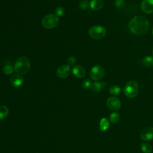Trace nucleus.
Masks as SVG:
<instances>
[{
    "instance_id": "nucleus-19",
    "label": "nucleus",
    "mask_w": 153,
    "mask_h": 153,
    "mask_svg": "<svg viewBox=\"0 0 153 153\" xmlns=\"http://www.w3.org/2000/svg\"><path fill=\"white\" fill-rule=\"evenodd\" d=\"M143 65L147 67H151L153 66V57L151 56H146L143 60Z\"/></svg>"
},
{
    "instance_id": "nucleus-21",
    "label": "nucleus",
    "mask_w": 153,
    "mask_h": 153,
    "mask_svg": "<svg viewBox=\"0 0 153 153\" xmlns=\"http://www.w3.org/2000/svg\"><path fill=\"white\" fill-rule=\"evenodd\" d=\"M13 69H14V68H13V66L11 65H7L4 67L3 71L5 75H10L13 72V71H14Z\"/></svg>"
},
{
    "instance_id": "nucleus-28",
    "label": "nucleus",
    "mask_w": 153,
    "mask_h": 153,
    "mask_svg": "<svg viewBox=\"0 0 153 153\" xmlns=\"http://www.w3.org/2000/svg\"><path fill=\"white\" fill-rule=\"evenodd\" d=\"M152 54H153V50H152Z\"/></svg>"
},
{
    "instance_id": "nucleus-27",
    "label": "nucleus",
    "mask_w": 153,
    "mask_h": 153,
    "mask_svg": "<svg viewBox=\"0 0 153 153\" xmlns=\"http://www.w3.org/2000/svg\"><path fill=\"white\" fill-rule=\"evenodd\" d=\"M152 34H153V28H152Z\"/></svg>"
},
{
    "instance_id": "nucleus-23",
    "label": "nucleus",
    "mask_w": 153,
    "mask_h": 153,
    "mask_svg": "<svg viewBox=\"0 0 153 153\" xmlns=\"http://www.w3.org/2000/svg\"><path fill=\"white\" fill-rule=\"evenodd\" d=\"M91 84H92V83H91V81L88 79H87L83 81L82 85L84 89H88V88H91Z\"/></svg>"
},
{
    "instance_id": "nucleus-20",
    "label": "nucleus",
    "mask_w": 153,
    "mask_h": 153,
    "mask_svg": "<svg viewBox=\"0 0 153 153\" xmlns=\"http://www.w3.org/2000/svg\"><path fill=\"white\" fill-rule=\"evenodd\" d=\"M141 149L144 153H151L152 151V147L148 143H143L141 145Z\"/></svg>"
},
{
    "instance_id": "nucleus-4",
    "label": "nucleus",
    "mask_w": 153,
    "mask_h": 153,
    "mask_svg": "<svg viewBox=\"0 0 153 153\" xmlns=\"http://www.w3.org/2000/svg\"><path fill=\"white\" fill-rule=\"evenodd\" d=\"M106 32L105 28L101 25H94L91 27L88 30V34L91 38L94 39H100L104 38Z\"/></svg>"
},
{
    "instance_id": "nucleus-6",
    "label": "nucleus",
    "mask_w": 153,
    "mask_h": 153,
    "mask_svg": "<svg viewBox=\"0 0 153 153\" xmlns=\"http://www.w3.org/2000/svg\"><path fill=\"white\" fill-rule=\"evenodd\" d=\"M105 74V69L102 66L96 65L91 69L90 76L94 81H99L104 77Z\"/></svg>"
},
{
    "instance_id": "nucleus-24",
    "label": "nucleus",
    "mask_w": 153,
    "mask_h": 153,
    "mask_svg": "<svg viewBox=\"0 0 153 153\" xmlns=\"http://www.w3.org/2000/svg\"><path fill=\"white\" fill-rule=\"evenodd\" d=\"M75 63H76V59L73 56L69 57L67 60V64L69 66H74L75 64Z\"/></svg>"
},
{
    "instance_id": "nucleus-10",
    "label": "nucleus",
    "mask_w": 153,
    "mask_h": 153,
    "mask_svg": "<svg viewBox=\"0 0 153 153\" xmlns=\"http://www.w3.org/2000/svg\"><path fill=\"white\" fill-rule=\"evenodd\" d=\"M141 8L146 13H153V0H142Z\"/></svg>"
},
{
    "instance_id": "nucleus-16",
    "label": "nucleus",
    "mask_w": 153,
    "mask_h": 153,
    "mask_svg": "<svg viewBox=\"0 0 153 153\" xmlns=\"http://www.w3.org/2000/svg\"><path fill=\"white\" fill-rule=\"evenodd\" d=\"M8 108L5 105L0 106V120H4L8 114Z\"/></svg>"
},
{
    "instance_id": "nucleus-2",
    "label": "nucleus",
    "mask_w": 153,
    "mask_h": 153,
    "mask_svg": "<svg viewBox=\"0 0 153 153\" xmlns=\"http://www.w3.org/2000/svg\"><path fill=\"white\" fill-rule=\"evenodd\" d=\"M30 68V62L26 56L20 57L15 62L14 65V71L20 75L26 74Z\"/></svg>"
},
{
    "instance_id": "nucleus-18",
    "label": "nucleus",
    "mask_w": 153,
    "mask_h": 153,
    "mask_svg": "<svg viewBox=\"0 0 153 153\" xmlns=\"http://www.w3.org/2000/svg\"><path fill=\"white\" fill-rule=\"evenodd\" d=\"M109 120L112 123H116L120 120V114L118 112H112L109 115Z\"/></svg>"
},
{
    "instance_id": "nucleus-15",
    "label": "nucleus",
    "mask_w": 153,
    "mask_h": 153,
    "mask_svg": "<svg viewBox=\"0 0 153 153\" xmlns=\"http://www.w3.org/2000/svg\"><path fill=\"white\" fill-rule=\"evenodd\" d=\"M109 127V122L108 119L103 118L100 121V129L101 131H106Z\"/></svg>"
},
{
    "instance_id": "nucleus-14",
    "label": "nucleus",
    "mask_w": 153,
    "mask_h": 153,
    "mask_svg": "<svg viewBox=\"0 0 153 153\" xmlns=\"http://www.w3.org/2000/svg\"><path fill=\"white\" fill-rule=\"evenodd\" d=\"M106 84L105 82H94L92 83L91 86V89L94 92H99L102 88L106 86Z\"/></svg>"
},
{
    "instance_id": "nucleus-3",
    "label": "nucleus",
    "mask_w": 153,
    "mask_h": 153,
    "mask_svg": "<svg viewBox=\"0 0 153 153\" xmlns=\"http://www.w3.org/2000/svg\"><path fill=\"white\" fill-rule=\"evenodd\" d=\"M138 92L139 85L137 82L135 81H130L124 86V93L128 97H134L137 96Z\"/></svg>"
},
{
    "instance_id": "nucleus-1",
    "label": "nucleus",
    "mask_w": 153,
    "mask_h": 153,
    "mask_svg": "<svg viewBox=\"0 0 153 153\" xmlns=\"http://www.w3.org/2000/svg\"><path fill=\"white\" fill-rule=\"evenodd\" d=\"M129 29L132 33L142 35L146 33L149 29V23L146 18L142 16L134 17L129 22Z\"/></svg>"
},
{
    "instance_id": "nucleus-11",
    "label": "nucleus",
    "mask_w": 153,
    "mask_h": 153,
    "mask_svg": "<svg viewBox=\"0 0 153 153\" xmlns=\"http://www.w3.org/2000/svg\"><path fill=\"white\" fill-rule=\"evenodd\" d=\"M10 82L11 85L14 87H19L22 85L23 82V78L22 75L14 74L10 78Z\"/></svg>"
},
{
    "instance_id": "nucleus-25",
    "label": "nucleus",
    "mask_w": 153,
    "mask_h": 153,
    "mask_svg": "<svg viewBox=\"0 0 153 153\" xmlns=\"http://www.w3.org/2000/svg\"><path fill=\"white\" fill-rule=\"evenodd\" d=\"M124 4L123 0H116L115 1V5L117 7H121Z\"/></svg>"
},
{
    "instance_id": "nucleus-7",
    "label": "nucleus",
    "mask_w": 153,
    "mask_h": 153,
    "mask_svg": "<svg viewBox=\"0 0 153 153\" xmlns=\"http://www.w3.org/2000/svg\"><path fill=\"white\" fill-rule=\"evenodd\" d=\"M106 104L108 107L111 110H118L121 107V102L118 98L111 96L107 100Z\"/></svg>"
},
{
    "instance_id": "nucleus-22",
    "label": "nucleus",
    "mask_w": 153,
    "mask_h": 153,
    "mask_svg": "<svg viewBox=\"0 0 153 153\" xmlns=\"http://www.w3.org/2000/svg\"><path fill=\"white\" fill-rule=\"evenodd\" d=\"M55 13L57 17H62L65 14V10L62 7H58L55 9Z\"/></svg>"
},
{
    "instance_id": "nucleus-17",
    "label": "nucleus",
    "mask_w": 153,
    "mask_h": 153,
    "mask_svg": "<svg viewBox=\"0 0 153 153\" xmlns=\"http://www.w3.org/2000/svg\"><path fill=\"white\" fill-rule=\"evenodd\" d=\"M121 91V89L120 87L117 85H114L111 86L109 88V93L112 95H117L120 94Z\"/></svg>"
},
{
    "instance_id": "nucleus-12",
    "label": "nucleus",
    "mask_w": 153,
    "mask_h": 153,
    "mask_svg": "<svg viewBox=\"0 0 153 153\" xmlns=\"http://www.w3.org/2000/svg\"><path fill=\"white\" fill-rule=\"evenodd\" d=\"M73 74L77 78H81L85 75V71L84 68L80 65H75L72 68Z\"/></svg>"
},
{
    "instance_id": "nucleus-5",
    "label": "nucleus",
    "mask_w": 153,
    "mask_h": 153,
    "mask_svg": "<svg viewBox=\"0 0 153 153\" xmlns=\"http://www.w3.org/2000/svg\"><path fill=\"white\" fill-rule=\"evenodd\" d=\"M59 22V17L53 14H47L42 19V24L43 26L47 29H52L56 27Z\"/></svg>"
},
{
    "instance_id": "nucleus-13",
    "label": "nucleus",
    "mask_w": 153,
    "mask_h": 153,
    "mask_svg": "<svg viewBox=\"0 0 153 153\" xmlns=\"http://www.w3.org/2000/svg\"><path fill=\"white\" fill-rule=\"evenodd\" d=\"M89 5L93 10L98 11L103 7L104 2L103 0H91Z\"/></svg>"
},
{
    "instance_id": "nucleus-26",
    "label": "nucleus",
    "mask_w": 153,
    "mask_h": 153,
    "mask_svg": "<svg viewBox=\"0 0 153 153\" xmlns=\"http://www.w3.org/2000/svg\"><path fill=\"white\" fill-rule=\"evenodd\" d=\"M83 2H81L80 3V7L81 8H85V7H87V1H82Z\"/></svg>"
},
{
    "instance_id": "nucleus-8",
    "label": "nucleus",
    "mask_w": 153,
    "mask_h": 153,
    "mask_svg": "<svg viewBox=\"0 0 153 153\" xmlns=\"http://www.w3.org/2000/svg\"><path fill=\"white\" fill-rule=\"evenodd\" d=\"M142 140L148 141L153 139V127H148L143 128L140 134Z\"/></svg>"
},
{
    "instance_id": "nucleus-9",
    "label": "nucleus",
    "mask_w": 153,
    "mask_h": 153,
    "mask_svg": "<svg viewBox=\"0 0 153 153\" xmlns=\"http://www.w3.org/2000/svg\"><path fill=\"white\" fill-rule=\"evenodd\" d=\"M70 66L68 65H62L59 67L56 71V75L58 77L65 78L67 77L70 73Z\"/></svg>"
}]
</instances>
